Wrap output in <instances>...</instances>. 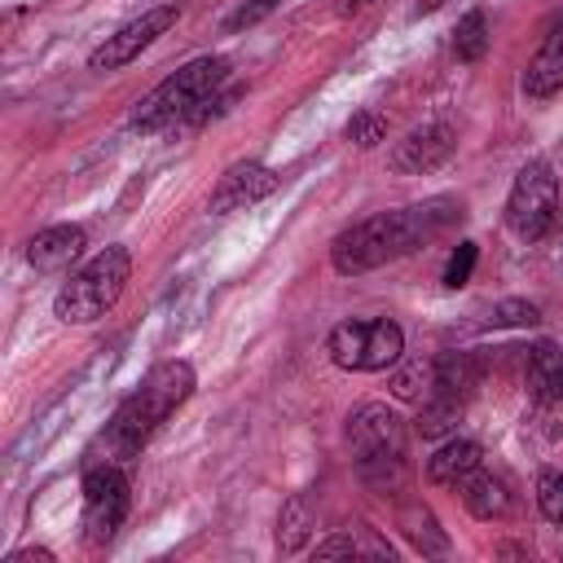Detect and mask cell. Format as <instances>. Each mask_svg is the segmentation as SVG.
Instances as JSON below:
<instances>
[{"mask_svg": "<svg viewBox=\"0 0 563 563\" xmlns=\"http://www.w3.org/2000/svg\"><path fill=\"white\" fill-rule=\"evenodd\" d=\"M308 532H312V519H308L303 501L290 497V501L282 506V519H277V550H282V554H299V550L308 545Z\"/></svg>", "mask_w": 563, "mask_h": 563, "instance_id": "603a6c76", "label": "cell"}, {"mask_svg": "<svg viewBox=\"0 0 563 563\" xmlns=\"http://www.w3.org/2000/svg\"><path fill=\"white\" fill-rule=\"evenodd\" d=\"M484 378V361L475 352H440L435 356V387L440 396H453V400H466Z\"/></svg>", "mask_w": 563, "mask_h": 563, "instance_id": "e0dca14e", "label": "cell"}, {"mask_svg": "<svg viewBox=\"0 0 563 563\" xmlns=\"http://www.w3.org/2000/svg\"><path fill=\"white\" fill-rule=\"evenodd\" d=\"M537 321H541V308H537L532 299H501V303H493V312H488V325H497V330L537 325Z\"/></svg>", "mask_w": 563, "mask_h": 563, "instance_id": "cb8c5ba5", "label": "cell"}, {"mask_svg": "<svg viewBox=\"0 0 563 563\" xmlns=\"http://www.w3.org/2000/svg\"><path fill=\"white\" fill-rule=\"evenodd\" d=\"M273 189H277V172H273V167H264V163H251V158H246V163L224 167V176H220V180H216V189H211L207 211H211V216L246 211V207L264 202Z\"/></svg>", "mask_w": 563, "mask_h": 563, "instance_id": "8fae6325", "label": "cell"}, {"mask_svg": "<svg viewBox=\"0 0 563 563\" xmlns=\"http://www.w3.org/2000/svg\"><path fill=\"white\" fill-rule=\"evenodd\" d=\"M224 84H229V57H220V53L194 57L176 75H167L150 97L136 101L132 128L136 132H158V128H172V123H207L224 106V97H220Z\"/></svg>", "mask_w": 563, "mask_h": 563, "instance_id": "3957f363", "label": "cell"}, {"mask_svg": "<svg viewBox=\"0 0 563 563\" xmlns=\"http://www.w3.org/2000/svg\"><path fill=\"white\" fill-rule=\"evenodd\" d=\"M457 493H462V506H466L475 519H484V523L510 515V488H506V479L493 475V471H475L471 479H462Z\"/></svg>", "mask_w": 563, "mask_h": 563, "instance_id": "2e32d148", "label": "cell"}, {"mask_svg": "<svg viewBox=\"0 0 563 563\" xmlns=\"http://www.w3.org/2000/svg\"><path fill=\"white\" fill-rule=\"evenodd\" d=\"M457 216H462V202L449 198V194H435V198H422V202H409V207H396V211L365 216V220H356V224H347V229L334 233L330 264L343 277H361L369 268H383V264H391V260L427 246Z\"/></svg>", "mask_w": 563, "mask_h": 563, "instance_id": "6da1fadb", "label": "cell"}, {"mask_svg": "<svg viewBox=\"0 0 563 563\" xmlns=\"http://www.w3.org/2000/svg\"><path fill=\"white\" fill-rule=\"evenodd\" d=\"M396 528L405 532V541H409L418 554H444V550H449V532L435 523V515H431L422 501H405L400 515H396Z\"/></svg>", "mask_w": 563, "mask_h": 563, "instance_id": "ac0fdd59", "label": "cell"}, {"mask_svg": "<svg viewBox=\"0 0 563 563\" xmlns=\"http://www.w3.org/2000/svg\"><path fill=\"white\" fill-rule=\"evenodd\" d=\"M347 444L352 457H369V453H409V427L405 418L383 405V400H365L347 413Z\"/></svg>", "mask_w": 563, "mask_h": 563, "instance_id": "9c48e42d", "label": "cell"}, {"mask_svg": "<svg viewBox=\"0 0 563 563\" xmlns=\"http://www.w3.org/2000/svg\"><path fill=\"white\" fill-rule=\"evenodd\" d=\"M453 53H457V62H479L488 53V18H484V9H471V13L457 18Z\"/></svg>", "mask_w": 563, "mask_h": 563, "instance_id": "7402d4cb", "label": "cell"}, {"mask_svg": "<svg viewBox=\"0 0 563 563\" xmlns=\"http://www.w3.org/2000/svg\"><path fill=\"white\" fill-rule=\"evenodd\" d=\"M435 387V356H400L391 365V396L422 405Z\"/></svg>", "mask_w": 563, "mask_h": 563, "instance_id": "d6986e66", "label": "cell"}, {"mask_svg": "<svg viewBox=\"0 0 563 563\" xmlns=\"http://www.w3.org/2000/svg\"><path fill=\"white\" fill-rule=\"evenodd\" d=\"M475 260H479V246H475V242H457L453 255H449V264H444V277H440V282H444L449 290L466 286L471 273H475Z\"/></svg>", "mask_w": 563, "mask_h": 563, "instance_id": "4316f807", "label": "cell"}, {"mask_svg": "<svg viewBox=\"0 0 563 563\" xmlns=\"http://www.w3.org/2000/svg\"><path fill=\"white\" fill-rule=\"evenodd\" d=\"M383 136H387V119H383L378 110H356V114L347 119V141H352L356 150H374Z\"/></svg>", "mask_w": 563, "mask_h": 563, "instance_id": "d4e9b609", "label": "cell"}, {"mask_svg": "<svg viewBox=\"0 0 563 563\" xmlns=\"http://www.w3.org/2000/svg\"><path fill=\"white\" fill-rule=\"evenodd\" d=\"M537 510L550 523H563V471H541L537 475Z\"/></svg>", "mask_w": 563, "mask_h": 563, "instance_id": "484cf974", "label": "cell"}, {"mask_svg": "<svg viewBox=\"0 0 563 563\" xmlns=\"http://www.w3.org/2000/svg\"><path fill=\"white\" fill-rule=\"evenodd\" d=\"M453 145H457V136H453V128L444 123V119H427L422 128H413V132H405V141H396V150H391V172H400V176H422V172H435L449 154H453Z\"/></svg>", "mask_w": 563, "mask_h": 563, "instance_id": "30bf717a", "label": "cell"}, {"mask_svg": "<svg viewBox=\"0 0 563 563\" xmlns=\"http://www.w3.org/2000/svg\"><path fill=\"white\" fill-rule=\"evenodd\" d=\"M563 92V13L545 26L537 53L528 57V70H523V97L532 101H550Z\"/></svg>", "mask_w": 563, "mask_h": 563, "instance_id": "7c38bea8", "label": "cell"}, {"mask_svg": "<svg viewBox=\"0 0 563 563\" xmlns=\"http://www.w3.org/2000/svg\"><path fill=\"white\" fill-rule=\"evenodd\" d=\"M374 0H339V13H361V9H369Z\"/></svg>", "mask_w": 563, "mask_h": 563, "instance_id": "f546056e", "label": "cell"}, {"mask_svg": "<svg viewBox=\"0 0 563 563\" xmlns=\"http://www.w3.org/2000/svg\"><path fill=\"white\" fill-rule=\"evenodd\" d=\"M282 0H242L229 18H224V31H246V26H255V22H264L273 9H277Z\"/></svg>", "mask_w": 563, "mask_h": 563, "instance_id": "83f0119b", "label": "cell"}, {"mask_svg": "<svg viewBox=\"0 0 563 563\" xmlns=\"http://www.w3.org/2000/svg\"><path fill=\"white\" fill-rule=\"evenodd\" d=\"M176 18H180L176 4H154V9L136 13L132 22H123L114 35H106V40L88 53V70H92V75H106V70H119V66L136 62L158 35H167V31L176 26Z\"/></svg>", "mask_w": 563, "mask_h": 563, "instance_id": "ba28073f", "label": "cell"}, {"mask_svg": "<svg viewBox=\"0 0 563 563\" xmlns=\"http://www.w3.org/2000/svg\"><path fill=\"white\" fill-rule=\"evenodd\" d=\"M523 383H528V396L537 405H554L563 400V352L541 339L528 347V365H523Z\"/></svg>", "mask_w": 563, "mask_h": 563, "instance_id": "9a60e30c", "label": "cell"}, {"mask_svg": "<svg viewBox=\"0 0 563 563\" xmlns=\"http://www.w3.org/2000/svg\"><path fill=\"white\" fill-rule=\"evenodd\" d=\"M462 409H466V400H453V396L431 391V396L418 405V431H422L427 440H440V435H449V431L462 422Z\"/></svg>", "mask_w": 563, "mask_h": 563, "instance_id": "44dd1931", "label": "cell"}, {"mask_svg": "<svg viewBox=\"0 0 563 563\" xmlns=\"http://www.w3.org/2000/svg\"><path fill=\"white\" fill-rule=\"evenodd\" d=\"M356 475L369 493H400L409 479V453H369L356 457Z\"/></svg>", "mask_w": 563, "mask_h": 563, "instance_id": "ffe728a7", "label": "cell"}, {"mask_svg": "<svg viewBox=\"0 0 563 563\" xmlns=\"http://www.w3.org/2000/svg\"><path fill=\"white\" fill-rule=\"evenodd\" d=\"M128 506H132V493L119 462H97L84 471V541L88 545H106L128 519Z\"/></svg>", "mask_w": 563, "mask_h": 563, "instance_id": "52a82bcc", "label": "cell"}, {"mask_svg": "<svg viewBox=\"0 0 563 563\" xmlns=\"http://www.w3.org/2000/svg\"><path fill=\"white\" fill-rule=\"evenodd\" d=\"M194 365L189 361H158L141 387L110 413L106 431H101V462H119L128 466L132 457H141V449L150 444V435L194 396Z\"/></svg>", "mask_w": 563, "mask_h": 563, "instance_id": "7a4b0ae2", "label": "cell"}, {"mask_svg": "<svg viewBox=\"0 0 563 563\" xmlns=\"http://www.w3.org/2000/svg\"><path fill=\"white\" fill-rule=\"evenodd\" d=\"M128 282H132V251L128 246H106L62 282V290L53 299V317L66 321V325H88V321L106 317L119 303Z\"/></svg>", "mask_w": 563, "mask_h": 563, "instance_id": "277c9868", "label": "cell"}, {"mask_svg": "<svg viewBox=\"0 0 563 563\" xmlns=\"http://www.w3.org/2000/svg\"><path fill=\"white\" fill-rule=\"evenodd\" d=\"M84 246H88L84 224H48L26 242V260L35 273H62L84 255Z\"/></svg>", "mask_w": 563, "mask_h": 563, "instance_id": "4fadbf2b", "label": "cell"}, {"mask_svg": "<svg viewBox=\"0 0 563 563\" xmlns=\"http://www.w3.org/2000/svg\"><path fill=\"white\" fill-rule=\"evenodd\" d=\"M559 220V176L545 158L519 167L510 198H506V229L523 242H541Z\"/></svg>", "mask_w": 563, "mask_h": 563, "instance_id": "8992f818", "label": "cell"}, {"mask_svg": "<svg viewBox=\"0 0 563 563\" xmlns=\"http://www.w3.org/2000/svg\"><path fill=\"white\" fill-rule=\"evenodd\" d=\"M4 563H53V550H13L4 554Z\"/></svg>", "mask_w": 563, "mask_h": 563, "instance_id": "f1b7e54d", "label": "cell"}, {"mask_svg": "<svg viewBox=\"0 0 563 563\" xmlns=\"http://www.w3.org/2000/svg\"><path fill=\"white\" fill-rule=\"evenodd\" d=\"M479 462H484V449L466 435H453L427 457V479L435 488H462V479H471L479 471Z\"/></svg>", "mask_w": 563, "mask_h": 563, "instance_id": "5bb4252c", "label": "cell"}, {"mask_svg": "<svg viewBox=\"0 0 563 563\" xmlns=\"http://www.w3.org/2000/svg\"><path fill=\"white\" fill-rule=\"evenodd\" d=\"M325 352L339 369L378 374V369H391L405 356V330L391 317H347L330 330Z\"/></svg>", "mask_w": 563, "mask_h": 563, "instance_id": "5b68a950", "label": "cell"}]
</instances>
